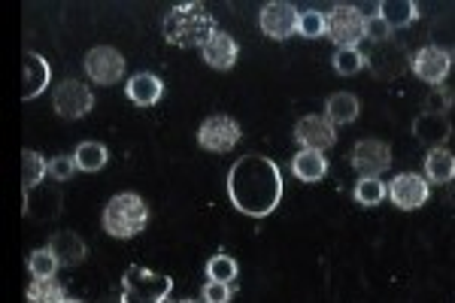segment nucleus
<instances>
[{
  "label": "nucleus",
  "mask_w": 455,
  "mask_h": 303,
  "mask_svg": "<svg viewBox=\"0 0 455 303\" xmlns=\"http://www.w3.org/2000/svg\"><path fill=\"white\" fill-rule=\"evenodd\" d=\"M228 197L243 216L264 219L283 201L280 167L264 155H243L228 173Z\"/></svg>",
  "instance_id": "f257e3e1"
},
{
  "label": "nucleus",
  "mask_w": 455,
  "mask_h": 303,
  "mask_svg": "<svg viewBox=\"0 0 455 303\" xmlns=\"http://www.w3.org/2000/svg\"><path fill=\"white\" fill-rule=\"evenodd\" d=\"M161 31H164V40L176 49H197V46L204 49L219 28L207 12V6L192 0V4H176L164 16Z\"/></svg>",
  "instance_id": "f03ea898"
},
{
  "label": "nucleus",
  "mask_w": 455,
  "mask_h": 303,
  "mask_svg": "<svg viewBox=\"0 0 455 303\" xmlns=\"http://www.w3.org/2000/svg\"><path fill=\"white\" fill-rule=\"evenodd\" d=\"M146 221H149V206H146L143 197L134 195V191L116 195L104 210V231L109 236H116V240H131V236H137L146 227Z\"/></svg>",
  "instance_id": "7ed1b4c3"
},
{
  "label": "nucleus",
  "mask_w": 455,
  "mask_h": 303,
  "mask_svg": "<svg viewBox=\"0 0 455 303\" xmlns=\"http://www.w3.org/2000/svg\"><path fill=\"white\" fill-rule=\"evenodd\" d=\"M173 291V279L161 273L131 264L122 276V303H167Z\"/></svg>",
  "instance_id": "20e7f679"
},
{
  "label": "nucleus",
  "mask_w": 455,
  "mask_h": 303,
  "mask_svg": "<svg viewBox=\"0 0 455 303\" xmlns=\"http://www.w3.org/2000/svg\"><path fill=\"white\" fill-rule=\"evenodd\" d=\"M364 25L368 16L355 4H337L331 12H325V34L340 49H358V43L364 40Z\"/></svg>",
  "instance_id": "39448f33"
},
{
  "label": "nucleus",
  "mask_w": 455,
  "mask_h": 303,
  "mask_svg": "<svg viewBox=\"0 0 455 303\" xmlns=\"http://www.w3.org/2000/svg\"><path fill=\"white\" fill-rule=\"evenodd\" d=\"M240 137H243V131H240V124L234 122L231 116H210L207 122L197 128V143H201V149L207 152H231L234 146L240 143Z\"/></svg>",
  "instance_id": "423d86ee"
},
{
  "label": "nucleus",
  "mask_w": 455,
  "mask_h": 303,
  "mask_svg": "<svg viewBox=\"0 0 455 303\" xmlns=\"http://www.w3.org/2000/svg\"><path fill=\"white\" fill-rule=\"evenodd\" d=\"M52 107L61 118H83L94 109L92 88L83 85L79 79H64L52 92Z\"/></svg>",
  "instance_id": "0eeeda50"
},
{
  "label": "nucleus",
  "mask_w": 455,
  "mask_h": 303,
  "mask_svg": "<svg viewBox=\"0 0 455 303\" xmlns=\"http://www.w3.org/2000/svg\"><path fill=\"white\" fill-rule=\"evenodd\" d=\"M364 55H368V68L373 70V76L379 79H398L407 70V49L398 40L373 43Z\"/></svg>",
  "instance_id": "6e6552de"
},
{
  "label": "nucleus",
  "mask_w": 455,
  "mask_h": 303,
  "mask_svg": "<svg viewBox=\"0 0 455 303\" xmlns=\"http://www.w3.org/2000/svg\"><path fill=\"white\" fill-rule=\"evenodd\" d=\"M85 73L94 85H116L124 76V58L113 46H94L85 55Z\"/></svg>",
  "instance_id": "1a4fd4ad"
},
{
  "label": "nucleus",
  "mask_w": 455,
  "mask_h": 303,
  "mask_svg": "<svg viewBox=\"0 0 455 303\" xmlns=\"http://www.w3.org/2000/svg\"><path fill=\"white\" fill-rule=\"evenodd\" d=\"M298 19H300L298 6L285 4V0H274V4L261 6V12H259V25L270 40H285V36L295 34Z\"/></svg>",
  "instance_id": "9d476101"
},
{
  "label": "nucleus",
  "mask_w": 455,
  "mask_h": 303,
  "mask_svg": "<svg viewBox=\"0 0 455 303\" xmlns=\"http://www.w3.org/2000/svg\"><path fill=\"white\" fill-rule=\"evenodd\" d=\"M352 167L364 176V179H377L379 173H386L392 167V149L383 140H362L352 149Z\"/></svg>",
  "instance_id": "9b49d317"
},
{
  "label": "nucleus",
  "mask_w": 455,
  "mask_h": 303,
  "mask_svg": "<svg viewBox=\"0 0 455 303\" xmlns=\"http://www.w3.org/2000/svg\"><path fill=\"white\" fill-rule=\"evenodd\" d=\"M388 197L398 210H419L425 206V201L431 197V188H428V179L419 173H401L392 179L388 186Z\"/></svg>",
  "instance_id": "f8f14e48"
},
{
  "label": "nucleus",
  "mask_w": 455,
  "mask_h": 303,
  "mask_svg": "<svg viewBox=\"0 0 455 303\" xmlns=\"http://www.w3.org/2000/svg\"><path fill=\"white\" fill-rule=\"evenodd\" d=\"M413 134L422 146H428V149H440V146L452 137V122L443 109H422V113L413 118Z\"/></svg>",
  "instance_id": "ddd939ff"
},
{
  "label": "nucleus",
  "mask_w": 455,
  "mask_h": 303,
  "mask_svg": "<svg viewBox=\"0 0 455 303\" xmlns=\"http://www.w3.org/2000/svg\"><path fill=\"white\" fill-rule=\"evenodd\" d=\"M295 140L300 143V149H310V152H325L334 146L337 131L334 124L328 122V116H304L295 124Z\"/></svg>",
  "instance_id": "4468645a"
},
{
  "label": "nucleus",
  "mask_w": 455,
  "mask_h": 303,
  "mask_svg": "<svg viewBox=\"0 0 455 303\" xmlns=\"http://www.w3.org/2000/svg\"><path fill=\"white\" fill-rule=\"evenodd\" d=\"M64 210V195L58 186H36L25 191V216L34 221H55Z\"/></svg>",
  "instance_id": "2eb2a0df"
},
{
  "label": "nucleus",
  "mask_w": 455,
  "mask_h": 303,
  "mask_svg": "<svg viewBox=\"0 0 455 303\" xmlns=\"http://www.w3.org/2000/svg\"><path fill=\"white\" fill-rule=\"evenodd\" d=\"M450 55H446L440 46H425L413 55V61H410V68H413L416 76L422 79V83L428 85H440L446 79V73H450Z\"/></svg>",
  "instance_id": "dca6fc26"
},
{
  "label": "nucleus",
  "mask_w": 455,
  "mask_h": 303,
  "mask_svg": "<svg viewBox=\"0 0 455 303\" xmlns=\"http://www.w3.org/2000/svg\"><path fill=\"white\" fill-rule=\"evenodd\" d=\"M201 52H204V61H207L212 70H231L234 64H237V55H240L234 36L225 34V31L212 34L207 40V46H204Z\"/></svg>",
  "instance_id": "f3484780"
},
{
  "label": "nucleus",
  "mask_w": 455,
  "mask_h": 303,
  "mask_svg": "<svg viewBox=\"0 0 455 303\" xmlns=\"http://www.w3.org/2000/svg\"><path fill=\"white\" fill-rule=\"evenodd\" d=\"M21 68H25V83H21V100H34L36 94L46 92L49 85V64L43 55H36V52H25V61H21Z\"/></svg>",
  "instance_id": "a211bd4d"
},
{
  "label": "nucleus",
  "mask_w": 455,
  "mask_h": 303,
  "mask_svg": "<svg viewBox=\"0 0 455 303\" xmlns=\"http://www.w3.org/2000/svg\"><path fill=\"white\" fill-rule=\"evenodd\" d=\"M49 249H52V255L58 258V264H61V267H76V264H83L85 255H88L83 236H79L76 231H58V234H52V240H49Z\"/></svg>",
  "instance_id": "6ab92c4d"
},
{
  "label": "nucleus",
  "mask_w": 455,
  "mask_h": 303,
  "mask_svg": "<svg viewBox=\"0 0 455 303\" xmlns=\"http://www.w3.org/2000/svg\"><path fill=\"white\" fill-rule=\"evenodd\" d=\"M124 92H128V98L134 100L137 107H156L161 100V94H164V83H161L156 73H137V76L128 79Z\"/></svg>",
  "instance_id": "aec40b11"
},
{
  "label": "nucleus",
  "mask_w": 455,
  "mask_h": 303,
  "mask_svg": "<svg viewBox=\"0 0 455 303\" xmlns=\"http://www.w3.org/2000/svg\"><path fill=\"white\" fill-rule=\"evenodd\" d=\"M425 176L428 182H437V186H450L455 179V152L450 149H428L425 155Z\"/></svg>",
  "instance_id": "412c9836"
},
{
  "label": "nucleus",
  "mask_w": 455,
  "mask_h": 303,
  "mask_svg": "<svg viewBox=\"0 0 455 303\" xmlns=\"http://www.w3.org/2000/svg\"><path fill=\"white\" fill-rule=\"evenodd\" d=\"M291 173H295L300 182H319L322 176L328 173V158L322 152L300 149L295 155V161H291Z\"/></svg>",
  "instance_id": "4be33fe9"
},
{
  "label": "nucleus",
  "mask_w": 455,
  "mask_h": 303,
  "mask_svg": "<svg viewBox=\"0 0 455 303\" xmlns=\"http://www.w3.org/2000/svg\"><path fill=\"white\" fill-rule=\"evenodd\" d=\"M325 109H328V122L331 124H349L362 113V100L349 92H337L325 100Z\"/></svg>",
  "instance_id": "5701e85b"
},
{
  "label": "nucleus",
  "mask_w": 455,
  "mask_h": 303,
  "mask_svg": "<svg viewBox=\"0 0 455 303\" xmlns=\"http://www.w3.org/2000/svg\"><path fill=\"white\" fill-rule=\"evenodd\" d=\"M379 16L388 21V28H407L416 21V4L413 0H386V4H379Z\"/></svg>",
  "instance_id": "b1692460"
},
{
  "label": "nucleus",
  "mask_w": 455,
  "mask_h": 303,
  "mask_svg": "<svg viewBox=\"0 0 455 303\" xmlns=\"http://www.w3.org/2000/svg\"><path fill=\"white\" fill-rule=\"evenodd\" d=\"M73 158H76V167L83 170V173H98V170L107 167L109 152L104 143H79Z\"/></svg>",
  "instance_id": "393cba45"
},
{
  "label": "nucleus",
  "mask_w": 455,
  "mask_h": 303,
  "mask_svg": "<svg viewBox=\"0 0 455 303\" xmlns=\"http://www.w3.org/2000/svg\"><path fill=\"white\" fill-rule=\"evenodd\" d=\"M28 303H68V291L58 279H34L28 285Z\"/></svg>",
  "instance_id": "a878e982"
},
{
  "label": "nucleus",
  "mask_w": 455,
  "mask_h": 303,
  "mask_svg": "<svg viewBox=\"0 0 455 303\" xmlns=\"http://www.w3.org/2000/svg\"><path fill=\"white\" fill-rule=\"evenodd\" d=\"M49 173V164L43 161L40 152L25 149L21 152V176H25V191H34L36 186H43V176Z\"/></svg>",
  "instance_id": "bb28decb"
},
{
  "label": "nucleus",
  "mask_w": 455,
  "mask_h": 303,
  "mask_svg": "<svg viewBox=\"0 0 455 303\" xmlns=\"http://www.w3.org/2000/svg\"><path fill=\"white\" fill-rule=\"evenodd\" d=\"M331 61L340 76H355L362 68H368V55L362 49H337Z\"/></svg>",
  "instance_id": "cd10ccee"
},
{
  "label": "nucleus",
  "mask_w": 455,
  "mask_h": 303,
  "mask_svg": "<svg viewBox=\"0 0 455 303\" xmlns=\"http://www.w3.org/2000/svg\"><path fill=\"white\" fill-rule=\"evenodd\" d=\"M61 267L58 258L52 255V249H34L31 258H28V270H31L34 279H52V273Z\"/></svg>",
  "instance_id": "c85d7f7f"
},
{
  "label": "nucleus",
  "mask_w": 455,
  "mask_h": 303,
  "mask_svg": "<svg viewBox=\"0 0 455 303\" xmlns=\"http://www.w3.org/2000/svg\"><path fill=\"white\" fill-rule=\"evenodd\" d=\"M386 195H388V188H386V182L379 179H358V186H355V201L362 203V206H379L386 201Z\"/></svg>",
  "instance_id": "c756f323"
},
{
  "label": "nucleus",
  "mask_w": 455,
  "mask_h": 303,
  "mask_svg": "<svg viewBox=\"0 0 455 303\" xmlns=\"http://www.w3.org/2000/svg\"><path fill=\"white\" fill-rule=\"evenodd\" d=\"M207 279H212V283L231 285L234 279H237V261H234L231 255H216V258H210V264H207Z\"/></svg>",
  "instance_id": "7c9ffc66"
},
{
  "label": "nucleus",
  "mask_w": 455,
  "mask_h": 303,
  "mask_svg": "<svg viewBox=\"0 0 455 303\" xmlns=\"http://www.w3.org/2000/svg\"><path fill=\"white\" fill-rule=\"evenodd\" d=\"M298 34H300V36H307V40H319V36H325V12H319V10L300 12V19H298Z\"/></svg>",
  "instance_id": "2f4dec72"
},
{
  "label": "nucleus",
  "mask_w": 455,
  "mask_h": 303,
  "mask_svg": "<svg viewBox=\"0 0 455 303\" xmlns=\"http://www.w3.org/2000/svg\"><path fill=\"white\" fill-rule=\"evenodd\" d=\"M364 40H371V43L392 40V28H388V21L379 16V6H377V12H371V16H368V25H364Z\"/></svg>",
  "instance_id": "473e14b6"
},
{
  "label": "nucleus",
  "mask_w": 455,
  "mask_h": 303,
  "mask_svg": "<svg viewBox=\"0 0 455 303\" xmlns=\"http://www.w3.org/2000/svg\"><path fill=\"white\" fill-rule=\"evenodd\" d=\"M76 158L73 155H55L52 161H49V176H52L55 182H70V176L76 173Z\"/></svg>",
  "instance_id": "72a5a7b5"
},
{
  "label": "nucleus",
  "mask_w": 455,
  "mask_h": 303,
  "mask_svg": "<svg viewBox=\"0 0 455 303\" xmlns=\"http://www.w3.org/2000/svg\"><path fill=\"white\" fill-rule=\"evenodd\" d=\"M201 298H204V303H228V300H231V285L212 283V279H207V285H204Z\"/></svg>",
  "instance_id": "f704fd0d"
},
{
  "label": "nucleus",
  "mask_w": 455,
  "mask_h": 303,
  "mask_svg": "<svg viewBox=\"0 0 455 303\" xmlns=\"http://www.w3.org/2000/svg\"><path fill=\"white\" fill-rule=\"evenodd\" d=\"M100 303H122V298H119V300H113V298H104V300H100Z\"/></svg>",
  "instance_id": "c9c22d12"
},
{
  "label": "nucleus",
  "mask_w": 455,
  "mask_h": 303,
  "mask_svg": "<svg viewBox=\"0 0 455 303\" xmlns=\"http://www.w3.org/2000/svg\"><path fill=\"white\" fill-rule=\"evenodd\" d=\"M176 303H201V300H192V298H186V300H176Z\"/></svg>",
  "instance_id": "e433bc0d"
},
{
  "label": "nucleus",
  "mask_w": 455,
  "mask_h": 303,
  "mask_svg": "<svg viewBox=\"0 0 455 303\" xmlns=\"http://www.w3.org/2000/svg\"><path fill=\"white\" fill-rule=\"evenodd\" d=\"M68 303H83V300H79V298H68Z\"/></svg>",
  "instance_id": "4c0bfd02"
}]
</instances>
